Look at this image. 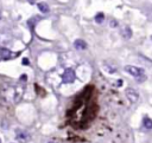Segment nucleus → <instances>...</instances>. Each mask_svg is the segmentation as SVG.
Returning a JSON list of instances; mask_svg holds the SVG:
<instances>
[{"label": "nucleus", "mask_w": 152, "mask_h": 143, "mask_svg": "<svg viewBox=\"0 0 152 143\" xmlns=\"http://www.w3.org/2000/svg\"><path fill=\"white\" fill-rule=\"evenodd\" d=\"M76 79V75H75L74 70L71 69H67V70L63 72L62 75V82L63 83H67V84H70L73 83Z\"/></svg>", "instance_id": "nucleus-2"}, {"label": "nucleus", "mask_w": 152, "mask_h": 143, "mask_svg": "<svg viewBox=\"0 0 152 143\" xmlns=\"http://www.w3.org/2000/svg\"><path fill=\"white\" fill-rule=\"evenodd\" d=\"M103 20H105V14H103V13H97V14L95 15V22L96 23L101 24Z\"/></svg>", "instance_id": "nucleus-11"}, {"label": "nucleus", "mask_w": 152, "mask_h": 143, "mask_svg": "<svg viewBox=\"0 0 152 143\" xmlns=\"http://www.w3.org/2000/svg\"><path fill=\"white\" fill-rule=\"evenodd\" d=\"M74 47L76 50H78V51H83V50L87 49V44L82 39H76L74 42Z\"/></svg>", "instance_id": "nucleus-6"}, {"label": "nucleus", "mask_w": 152, "mask_h": 143, "mask_svg": "<svg viewBox=\"0 0 152 143\" xmlns=\"http://www.w3.org/2000/svg\"><path fill=\"white\" fill-rule=\"evenodd\" d=\"M5 91H7V94H3V97L5 99H8L13 103H17L18 100H20L24 92V89L22 86H17V85H10L7 89H4Z\"/></svg>", "instance_id": "nucleus-1"}, {"label": "nucleus", "mask_w": 152, "mask_h": 143, "mask_svg": "<svg viewBox=\"0 0 152 143\" xmlns=\"http://www.w3.org/2000/svg\"><path fill=\"white\" fill-rule=\"evenodd\" d=\"M16 138H17V141H19V143H28L31 137H30V135L28 132H25L23 130H19V131H17Z\"/></svg>", "instance_id": "nucleus-5"}, {"label": "nucleus", "mask_w": 152, "mask_h": 143, "mask_svg": "<svg viewBox=\"0 0 152 143\" xmlns=\"http://www.w3.org/2000/svg\"><path fill=\"white\" fill-rule=\"evenodd\" d=\"M48 143H56V142H52V141H50V142H48Z\"/></svg>", "instance_id": "nucleus-17"}, {"label": "nucleus", "mask_w": 152, "mask_h": 143, "mask_svg": "<svg viewBox=\"0 0 152 143\" xmlns=\"http://www.w3.org/2000/svg\"><path fill=\"white\" fill-rule=\"evenodd\" d=\"M125 71L128 72L130 75H132L133 77H140L144 75V70L140 69V67H137V66H133V65H126L125 66Z\"/></svg>", "instance_id": "nucleus-3"}, {"label": "nucleus", "mask_w": 152, "mask_h": 143, "mask_svg": "<svg viewBox=\"0 0 152 143\" xmlns=\"http://www.w3.org/2000/svg\"><path fill=\"white\" fill-rule=\"evenodd\" d=\"M0 143H1V140H0Z\"/></svg>", "instance_id": "nucleus-19"}, {"label": "nucleus", "mask_w": 152, "mask_h": 143, "mask_svg": "<svg viewBox=\"0 0 152 143\" xmlns=\"http://www.w3.org/2000/svg\"><path fill=\"white\" fill-rule=\"evenodd\" d=\"M105 70L107 71V72H109V73L117 72V69H115L114 66H111V65H108V64H105Z\"/></svg>", "instance_id": "nucleus-12"}, {"label": "nucleus", "mask_w": 152, "mask_h": 143, "mask_svg": "<svg viewBox=\"0 0 152 143\" xmlns=\"http://www.w3.org/2000/svg\"><path fill=\"white\" fill-rule=\"evenodd\" d=\"M125 94H126V97H127V99L130 100L131 103H137L138 99H139V94H138V92H137L134 89H132V88L126 89Z\"/></svg>", "instance_id": "nucleus-4"}, {"label": "nucleus", "mask_w": 152, "mask_h": 143, "mask_svg": "<svg viewBox=\"0 0 152 143\" xmlns=\"http://www.w3.org/2000/svg\"><path fill=\"white\" fill-rule=\"evenodd\" d=\"M143 124H144V127H145V128L152 129V119L150 118V117H145V118H144V121H143Z\"/></svg>", "instance_id": "nucleus-10"}, {"label": "nucleus", "mask_w": 152, "mask_h": 143, "mask_svg": "<svg viewBox=\"0 0 152 143\" xmlns=\"http://www.w3.org/2000/svg\"><path fill=\"white\" fill-rule=\"evenodd\" d=\"M151 40H152V36H151Z\"/></svg>", "instance_id": "nucleus-18"}, {"label": "nucleus", "mask_w": 152, "mask_h": 143, "mask_svg": "<svg viewBox=\"0 0 152 143\" xmlns=\"http://www.w3.org/2000/svg\"><path fill=\"white\" fill-rule=\"evenodd\" d=\"M149 17H150V18L152 19V7H151V8L149 9Z\"/></svg>", "instance_id": "nucleus-16"}, {"label": "nucleus", "mask_w": 152, "mask_h": 143, "mask_svg": "<svg viewBox=\"0 0 152 143\" xmlns=\"http://www.w3.org/2000/svg\"><path fill=\"white\" fill-rule=\"evenodd\" d=\"M23 65H30V60H29L28 58H24V59H23Z\"/></svg>", "instance_id": "nucleus-13"}, {"label": "nucleus", "mask_w": 152, "mask_h": 143, "mask_svg": "<svg viewBox=\"0 0 152 143\" xmlns=\"http://www.w3.org/2000/svg\"><path fill=\"white\" fill-rule=\"evenodd\" d=\"M121 36L124 37L125 39H130L131 37H132V30H131L128 26H125L121 31Z\"/></svg>", "instance_id": "nucleus-8"}, {"label": "nucleus", "mask_w": 152, "mask_h": 143, "mask_svg": "<svg viewBox=\"0 0 152 143\" xmlns=\"http://www.w3.org/2000/svg\"><path fill=\"white\" fill-rule=\"evenodd\" d=\"M117 25H118V23L115 22V20H112V23H111V26H112V27H115Z\"/></svg>", "instance_id": "nucleus-14"}, {"label": "nucleus", "mask_w": 152, "mask_h": 143, "mask_svg": "<svg viewBox=\"0 0 152 143\" xmlns=\"http://www.w3.org/2000/svg\"><path fill=\"white\" fill-rule=\"evenodd\" d=\"M14 55H12V52L7 49H0V57L4 59H10L11 57H13Z\"/></svg>", "instance_id": "nucleus-7"}, {"label": "nucleus", "mask_w": 152, "mask_h": 143, "mask_svg": "<svg viewBox=\"0 0 152 143\" xmlns=\"http://www.w3.org/2000/svg\"><path fill=\"white\" fill-rule=\"evenodd\" d=\"M0 17H1V15H0Z\"/></svg>", "instance_id": "nucleus-20"}, {"label": "nucleus", "mask_w": 152, "mask_h": 143, "mask_svg": "<svg viewBox=\"0 0 152 143\" xmlns=\"http://www.w3.org/2000/svg\"><path fill=\"white\" fill-rule=\"evenodd\" d=\"M20 80L25 82V80H26V75H22V77H20Z\"/></svg>", "instance_id": "nucleus-15"}, {"label": "nucleus", "mask_w": 152, "mask_h": 143, "mask_svg": "<svg viewBox=\"0 0 152 143\" xmlns=\"http://www.w3.org/2000/svg\"><path fill=\"white\" fill-rule=\"evenodd\" d=\"M38 9H39L40 12H43V13H48L49 12V6H48L45 3H38Z\"/></svg>", "instance_id": "nucleus-9"}]
</instances>
